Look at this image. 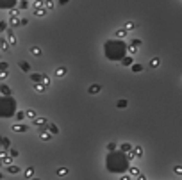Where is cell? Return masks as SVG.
Returning <instances> with one entry per match:
<instances>
[{"instance_id": "cell-1", "label": "cell", "mask_w": 182, "mask_h": 180, "mask_svg": "<svg viewBox=\"0 0 182 180\" xmlns=\"http://www.w3.org/2000/svg\"><path fill=\"white\" fill-rule=\"evenodd\" d=\"M32 125H34V127H39V129H45V127H48V120H47L45 116H38L36 120H32Z\"/></svg>"}, {"instance_id": "cell-2", "label": "cell", "mask_w": 182, "mask_h": 180, "mask_svg": "<svg viewBox=\"0 0 182 180\" xmlns=\"http://www.w3.org/2000/svg\"><path fill=\"white\" fill-rule=\"evenodd\" d=\"M38 136H39V139H41V141H50L54 134H52L50 130H48L47 127H45V129H41L39 132H38Z\"/></svg>"}, {"instance_id": "cell-3", "label": "cell", "mask_w": 182, "mask_h": 180, "mask_svg": "<svg viewBox=\"0 0 182 180\" xmlns=\"http://www.w3.org/2000/svg\"><path fill=\"white\" fill-rule=\"evenodd\" d=\"M66 73H68V70H66L64 66H57V68L54 70V75H55L57 79H62V77H66Z\"/></svg>"}, {"instance_id": "cell-4", "label": "cell", "mask_w": 182, "mask_h": 180, "mask_svg": "<svg viewBox=\"0 0 182 180\" xmlns=\"http://www.w3.org/2000/svg\"><path fill=\"white\" fill-rule=\"evenodd\" d=\"M7 41H9L13 47H16V45H18V39H16V36H14V32H13V30H7Z\"/></svg>"}, {"instance_id": "cell-5", "label": "cell", "mask_w": 182, "mask_h": 180, "mask_svg": "<svg viewBox=\"0 0 182 180\" xmlns=\"http://www.w3.org/2000/svg\"><path fill=\"white\" fill-rule=\"evenodd\" d=\"M9 25L11 27H18V25H21V18L20 16H9Z\"/></svg>"}, {"instance_id": "cell-6", "label": "cell", "mask_w": 182, "mask_h": 180, "mask_svg": "<svg viewBox=\"0 0 182 180\" xmlns=\"http://www.w3.org/2000/svg\"><path fill=\"white\" fill-rule=\"evenodd\" d=\"M47 13H48V9H47V7L34 9V16H38V18H45V16H47Z\"/></svg>"}, {"instance_id": "cell-7", "label": "cell", "mask_w": 182, "mask_h": 180, "mask_svg": "<svg viewBox=\"0 0 182 180\" xmlns=\"http://www.w3.org/2000/svg\"><path fill=\"white\" fill-rule=\"evenodd\" d=\"M120 150L125 152V153H129V152L134 150V144H130V143H121V144H120Z\"/></svg>"}, {"instance_id": "cell-8", "label": "cell", "mask_w": 182, "mask_h": 180, "mask_svg": "<svg viewBox=\"0 0 182 180\" xmlns=\"http://www.w3.org/2000/svg\"><path fill=\"white\" fill-rule=\"evenodd\" d=\"M29 52H30V55H34V57H39V55H43V50H41L39 47H30Z\"/></svg>"}, {"instance_id": "cell-9", "label": "cell", "mask_w": 182, "mask_h": 180, "mask_svg": "<svg viewBox=\"0 0 182 180\" xmlns=\"http://www.w3.org/2000/svg\"><path fill=\"white\" fill-rule=\"evenodd\" d=\"M127 32H129V30L125 29V27H121V29L114 30V36H116V38H120V39H123V38L127 36Z\"/></svg>"}, {"instance_id": "cell-10", "label": "cell", "mask_w": 182, "mask_h": 180, "mask_svg": "<svg viewBox=\"0 0 182 180\" xmlns=\"http://www.w3.org/2000/svg\"><path fill=\"white\" fill-rule=\"evenodd\" d=\"M88 91H89L91 95H96V93L102 91V88H100V84H91L89 88H88Z\"/></svg>"}, {"instance_id": "cell-11", "label": "cell", "mask_w": 182, "mask_h": 180, "mask_svg": "<svg viewBox=\"0 0 182 180\" xmlns=\"http://www.w3.org/2000/svg\"><path fill=\"white\" fill-rule=\"evenodd\" d=\"M34 89L38 91V93H45V91L48 89V88H47L45 84H41V82H36V84H34Z\"/></svg>"}, {"instance_id": "cell-12", "label": "cell", "mask_w": 182, "mask_h": 180, "mask_svg": "<svg viewBox=\"0 0 182 180\" xmlns=\"http://www.w3.org/2000/svg\"><path fill=\"white\" fill-rule=\"evenodd\" d=\"M161 66V59L159 57H152L150 59V68H159Z\"/></svg>"}, {"instance_id": "cell-13", "label": "cell", "mask_w": 182, "mask_h": 180, "mask_svg": "<svg viewBox=\"0 0 182 180\" xmlns=\"http://www.w3.org/2000/svg\"><path fill=\"white\" fill-rule=\"evenodd\" d=\"M25 116H27V118H29L30 121L38 118V116H36V111H34V109H27V111H25Z\"/></svg>"}, {"instance_id": "cell-14", "label": "cell", "mask_w": 182, "mask_h": 180, "mask_svg": "<svg viewBox=\"0 0 182 180\" xmlns=\"http://www.w3.org/2000/svg\"><path fill=\"white\" fill-rule=\"evenodd\" d=\"M132 152H134V155H136L138 159H139V157H143V146H139V144H136Z\"/></svg>"}, {"instance_id": "cell-15", "label": "cell", "mask_w": 182, "mask_h": 180, "mask_svg": "<svg viewBox=\"0 0 182 180\" xmlns=\"http://www.w3.org/2000/svg\"><path fill=\"white\" fill-rule=\"evenodd\" d=\"M139 175H141V173H139L138 168H130V170H129V177H130V178H138Z\"/></svg>"}, {"instance_id": "cell-16", "label": "cell", "mask_w": 182, "mask_h": 180, "mask_svg": "<svg viewBox=\"0 0 182 180\" xmlns=\"http://www.w3.org/2000/svg\"><path fill=\"white\" fill-rule=\"evenodd\" d=\"M45 7V0H34L32 2V9H41Z\"/></svg>"}, {"instance_id": "cell-17", "label": "cell", "mask_w": 182, "mask_h": 180, "mask_svg": "<svg viewBox=\"0 0 182 180\" xmlns=\"http://www.w3.org/2000/svg\"><path fill=\"white\" fill-rule=\"evenodd\" d=\"M123 27H125V29H127L129 32H130V30H134L136 27H138V23H136V21H130V20H129L127 23H125V25H123Z\"/></svg>"}, {"instance_id": "cell-18", "label": "cell", "mask_w": 182, "mask_h": 180, "mask_svg": "<svg viewBox=\"0 0 182 180\" xmlns=\"http://www.w3.org/2000/svg\"><path fill=\"white\" fill-rule=\"evenodd\" d=\"M132 62H134L132 55H127V57H123V61H121V66H130Z\"/></svg>"}, {"instance_id": "cell-19", "label": "cell", "mask_w": 182, "mask_h": 180, "mask_svg": "<svg viewBox=\"0 0 182 180\" xmlns=\"http://www.w3.org/2000/svg\"><path fill=\"white\" fill-rule=\"evenodd\" d=\"M47 129L50 130L54 136H55V134H59V127H57V125H54V123H48V127H47Z\"/></svg>"}, {"instance_id": "cell-20", "label": "cell", "mask_w": 182, "mask_h": 180, "mask_svg": "<svg viewBox=\"0 0 182 180\" xmlns=\"http://www.w3.org/2000/svg\"><path fill=\"white\" fill-rule=\"evenodd\" d=\"M138 50H139V47H134V45H129V48H127L129 55H136V54H138Z\"/></svg>"}, {"instance_id": "cell-21", "label": "cell", "mask_w": 182, "mask_h": 180, "mask_svg": "<svg viewBox=\"0 0 182 180\" xmlns=\"http://www.w3.org/2000/svg\"><path fill=\"white\" fill-rule=\"evenodd\" d=\"M7 171H9L11 175H16V173H20V168H18V166H13V164H9V166H7Z\"/></svg>"}, {"instance_id": "cell-22", "label": "cell", "mask_w": 182, "mask_h": 180, "mask_svg": "<svg viewBox=\"0 0 182 180\" xmlns=\"http://www.w3.org/2000/svg\"><path fill=\"white\" fill-rule=\"evenodd\" d=\"M9 45H11V43H9L7 39H2V43H0V48H2V52H7V50H9Z\"/></svg>"}, {"instance_id": "cell-23", "label": "cell", "mask_w": 182, "mask_h": 180, "mask_svg": "<svg viewBox=\"0 0 182 180\" xmlns=\"http://www.w3.org/2000/svg\"><path fill=\"white\" fill-rule=\"evenodd\" d=\"M45 7H47L48 11H52L54 7H55V2H54V0H45Z\"/></svg>"}, {"instance_id": "cell-24", "label": "cell", "mask_w": 182, "mask_h": 180, "mask_svg": "<svg viewBox=\"0 0 182 180\" xmlns=\"http://www.w3.org/2000/svg\"><path fill=\"white\" fill-rule=\"evenodd\" d=\"M41 79H43V75H38V73H32L30 75V80L36 84V82H41Z\"/></svg>"}, {"instance_id": "cell-25", "label": "cell", "mask_w": 182, "mask_h": 180, "mask_svg": "<svg viewBox=\"0 0 182 180\" xmlns=\"http://www.w3.org/2000/svg\"><path fill=\"white\" fill-rule=\"evenodd\" d=\"M23 175H25V178H32L34 177V168H27Z\"/></svg>"}, {"instance_id": "cell-26", "label": "cell", "mask_w": 182, "mask_h": 180, "mask_svg": "<svg viewBox=\"0 0 182 180\" xmlns=\"http://www.w3.org/2000/svg\"><path fill=\"white\" fill-rule=\"evenodd\" d=\"M70 171H68V168H59L57 170V177H66Z\"/></svg>"}, {"instance_id": "cell-27", "label": "cell", "mask_w": 182, "mask_h": 180, "mask_svg": "<svg viewBox=\"0 0 182 180\" xmlns=\"http://www.w3.org/2000/svg\"><path fill=\"white\" fill-rule=\"evenodd\" d=\"M13 130H14V132H25L27 127H25V125H13Z\"/></svg>"}, {"instance_id": "cell-28", "label": "cell", "mask_w": 182, "mask_h": 180, "mask_svg": "<svg viewBox=\"0 0 182 180\" xmlns=\"http://www.w3.org/2000/svg\"><path fill=\"white\" fill-rule=\"evenodd\" d=\"M11 162H13V157H11V155H5V157H2V164H5V166H9Z\"/></svg>"}, {"instance_id": "cell-29", "label": "cell", "mask_w": 182, "mask_h": 180, "mask_svg": "<svg viewBox=\"0 0 182 180\" xmlns=\"http://www.w3.org/2000/svg\"><path fill=\"white\" fill-rule=\"evenodd\" d=\"M41 84H45L47 88L50 86V77H47V75H43V79H41Z\"/></svg>"}, {"instance_id": "cell-30", "label": "cell", "mask_w": 182, "mask_h": 180, "mask_svg": "<svg viewBox=\"0 0 182 180\" xmlns=\"http://www.w3.org/2000/svg\"><path fill=\"white\" fill-rule=\"evenodd\" d=\"M20 68H21L23 71H27V73H29V70H30V68H29V64H27V62H23V61L20 62Z\"/></svg>"}, {"instance_id": "cell-31", "label": "cell", "mask_w": 182, "mask_h": 180, "mask_svg": "<svg viewBox=\"0 0 182 180\" xmlns=\"http://www.w3.org/2000/svg\"><path fill=\"white\" fill-rule=\"evenodd\" d=\"M9 16H20V9H9Z\"/></svg>"}, {"instance_id": "cell-32", "label": "cell", "mask_w": 182, "mask_h": 180, "mask_svg": "<svg viewBox=\"0 0 182 180\" xmlns=\"http://www.w3.org/2000/svg\"><path fill=\"white\" fill-rule=\"evenodd\" d=\"M173 173L175 175H182V166H173Z\"/></svg>"}, {"instance_id": "cell-33", "label": "cell", "mask_w": 182, "mask_h": 180, "mask_svg": "<svg viewBox=\"0 0 182 180\" xmlns=\"http://www.w3.org/2000/svg\"><path fill=\"white\" fill-rule=\"evenodd\" d=\"M29 7V2L27 0H20V9H27Z\"/></svg>"}, {"instance_id": "cell-34", "label": "cell", "mask_w": 182, "mask_h": 180, "mask_svg": "<svg viewBox=\"0 0 182 180\" xmlns=\"http://www.w3.org/2000/svg\"><path fill=\"white\" fill-rule=\"evenodd\" d=\"M2 93H4V95H11L9 86H5V84H4V86H2Z\"/></svg>"}, {"instance_id": "cell-35", "label": "cell", "mask_w": 182, "mask_h": 180, "mask_svg": "<svg viewBox=\"0 0 182 180\" xmlns=\"http://www.w3.org/2000/svg\"><path fill=\"white\" fill-rule=\"evenodd\" d=\"M107 150H109V152L116 150V143H112V141H111V143H107Z\"/></svg>"}, {"instance_id": "cell-36", "label": "cell", "mask_w": 182, "mask_h": 180, "mask_svg": "<svg viewBox=\"0 0 182 180\" xmlns=\"http://www.w3.org/2000/svg\"><path fill=\"white\" fill-rule=\"evenodd\" d=\"M2 146H4L5 150L9 148V139H7V137H4V139H2Z\"/></svg>"}, {"instance_id": "cell-37", "label": "cell", "mask_w": 182, "mask_h": 180, "mask_svg": "<svg viewBox=\"0 0 182 180\" xmlns=\"http://www.w3.org/2000/svg\"><path fill=\"white\" fill-rule=\"evenodd\" d=\"M9 155H11V157H18V150L11 148V150H9Z\"/></svg>"}, {"instance_id": "cell-38", "label": "cell", "mask_w": 182, "mask_h": 180, "mask_svg": "<svg viewBox=\"0 0 182 180\" xmlns=\"http://www.w3.org/2000/svg\"><path fill=\"white\" fill-rule=\"evenodd\" d=\"M125 105H127V100H120L118 102V107H120V109H123Z\"/></svg>"}, {"instance_id": "cell-39", "label": "cell", "mask_w": 182, "mask_h": 180, "mask_svg": "<svg viewBox=\"0 0 182 180\" xmlns=\"http://www.w3.org/2000/svg\"><path fill=\"white\" fill-rule=\"evenodd\" d=\"M0 79H7V70H2V73H0Z\"/></svg>"}, {"instance_id": "cell-40", "label": "cell", "mask_w": 182, "mask_h": 180, "mask_svg": "<svg viewBox=\"0 0 182 180\" xmlns=\"http://www.w3.org/2000/svg\"><path fill=\"white\" fill-rule=\"evenodd\" d=\"M23 118H27L25 112H18V114H16V120H23Z\"/></svg>"}, {"instance_id": "cell-41", "label": "cell", "mask_w": 182, "mask_h": 180, "mask_svg": "<svg viewBox=\"0 0 182 180\" xmlns=\"http://www.w3.org/2000/svg\"><path fill=\"white\" fill-rule=\"evenodd\" d=\"M130 45H134V47H139V45H141V41H139V39H132Z\"/></svg>"}, {"instance_id": "cell-42", "label": "cell", "mask_w": 182, "mask_h": 180, "mask_svg": "<svg viewBox=\"0 0 182 180\" xmlns=\"http://www.w3.org/2000/svg\"><path fill=\"white\" fill-rule=\"evenodd\" d=\"M132 70H134V71H141V70H143V66H139V64H136V66H134Z\"/></svg>"}, {"instance_id": "cell-43", "label": "cell", "mask_w": 182, "mask_h": 180, "mask_svg": "<svg viewBox=\"0 0 182 180\" xmlns=\"http://www.w3.org/2000/svg\"><path fill=\"white\" fill-rule=\"evenodd\" d=\"M0 29L5 30V29H7V23H5V21H2V23H0Z\"/></svg>"}, {"instance_id": "cell-44", "label": "cell", "mask_w": 182, "mask_h": 180, "mask_svg": "<svg viewBox=\"0 0 182 180\" xmlns=\"http://www.w3.org/2000/svg\"><path fill=\"white\" fill-rule=\"evenodd\" d=\"M68 4V0H59V5H66Z\"/></svg>"}, {"instance_id": "cell-45", "label": "cell", "mask_w": 182, "mask_h": 180, "mask_svg": "<svg viewBox=\"0 0 182 180\" xmlns=\"http://www.w3.org/2000/svg\"><path fill=\"white\" fill-rule=\"evenodd\" d=\"M180 82H182V80H180Z\"/></svg>"}]
</instances>
